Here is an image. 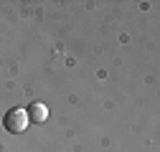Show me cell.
I'll list each match as a JSON object with an SVG mask.
<instances>
[{
	"instance_id": "1",
	"label": "cell",
	"mask_w": 160,
	"mask_h": 152,
	"mask_svg": "<svg viewBox=\"0 0 160 152\" xmlns=\"http://www.w3.org/2000/svg\"><path fill=\"white\" fill-rule=\"evenodd\" d=\"M3 127L10 135H23L28 129V114L23 109H8L5 117H3Z\"/></svg>"
},
{
	"instance_id": "2",
	"label": "cell",
	"mask_w": 160,
	"mask_h": 152,
	"mask_svg": "<svg viewBox=\"0 0 160 152\" xmlns=\"http://www.w3.org/2000/svg\"><path fill=\"white\" fill-rule=\"evenodd\" d=\"M28 122H46V117H48V109H46V104H41V102H36V104H31L28 107Z\"/></svg>"
}]
</instances>
